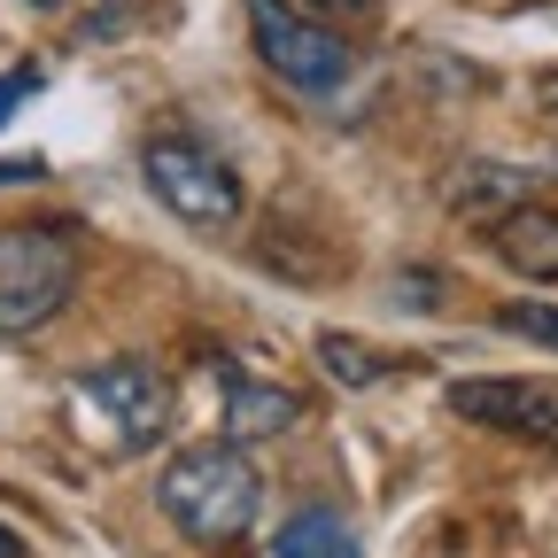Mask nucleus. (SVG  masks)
<instances>
[{"label":"nucleus","instance_id":"obj_12","mask_svg":"<svg viewBox=\"0 0 558 558\" xmlns=\"http://www.w3.org/2000/svg\"><path fill=\"white\" fill-rule=\"evenodd\" d=\"M497 326H505V333H520V341L558 349V303H505V311H497Z\"/></svg>","mask_w":558,"mask_h":558},{"label":"nucleus","instance_id":"obj_2","mask_svg":"<svg viewBox=\"0 0 558 558\" xmlns=\"http://www.w3.org/2000/svg\"><path fill=\"white\" fill-rule=\"evenodd\" d=\"M78 295V233L70 226H9L0 233V341H24Z\"/></svg>","mask_w":558,"mask_h":558},{"label":"nucleus","instance_id":"obj_5","mask_svg":"<svg viewBox=\"0 0 558 558\" xmlns=\"http://www.w3.org/2000/svg\"><path fill=\"white\" fill-rule=\"evenodd\" d=\"M248 32L271 78H288L295 94H333L349 78V39L318 16H303L295 0H248Z\"/></svg>","mask_w":558,"mask_h":558},{"label":"nucleus","instance_id":"obj_17","mask_svg":"<svg viewBox=\"0 0 558 558\" xmlns=\"http://www.w3.org/2000/svg\"><path fill=\"white\" fill-rule=\"evenodd\" d=\"M24 9H70V0H24Z\"/></svg>","mask_w":558,"mask_h":558},{"label":"nucleus","instance_id":"obj_8","mask_svg":"<svg viewBox=\"0 0 558 558\" xmlns=\"http://www.w3.org/2000/svg\"><path fill=\"white\" fill-rule=\"evenodd\" d=\"M303 418V396L279 388V380H256V373H226V442H271Z\"/></svg>","mask_w":558,"mask_h":558},{"label":"nucleus","instance_id":"obj_4","mask_svg":"<svg viewBox=\"0 0 558 558\" xmlns=\"http://www.w3.org/2000/svg\"><path fill=\"white\" fill-rule=\"evenodd\" d=\"M78 418L109 442V450H156L171 427V380L148 357H109L94 373H78Z\"/></svg>","mask_w":558,"mask_h":558},{"label":"nucleus","instance_id":"obj_11","mask_svg":"<svg viewBox=\"0 0 558 558\" xmlns=\"http://www.w3.org/2000/svg\"><path fill=\"white\" fill-rule=\"evenodd\" d=\"M318 357H326V373H333V380H349V388L380 380V357H373V349H357L349 333H318Z\"/></svg>","mask_w":558,"mask_h":558},{"label":"nucleus","instance_id":"obj_3","mask_svg":"<svg viewBox=\"0 0 558 558\" xmlns=\"http://www.w3.org/2000/svg\"><path fill=\"white\" fill-rule=\"evenodd\" d=\"M140 179L148 194L171 209V218L202 226V233H226L241 218V179L218 148H202L194 132H156L148 148H140Z\"/></svg>","mask_w":558,"mask_h":558},{"label":"nucleus","instance_id":"obj_10","mask_svg":"<svg viewBox=\"0 0 558 558\" xmlns=\"http://www.w3.org/2000/svg\"><path fill=\"white\" fill-rule=\"evenodd\" d=\"M271 558H365V550H357V535H349L333 512H295L288 527H279Z\"/></svg>","mask_w":558,"mask_h":558},{"label":"nucleus","instance_id":"obj_7","mask_svg":"<svg viewBox=\"0 0 558 558\" xmlns=\"http://www.w3.org/2000/svg\"><path fill=\"white\" fill-rule=\"evenodd\" d=\"M527 202H543V171H520V163H465L450 179V209L473 218L481 233L497 218H512V209H527Z\"/></svg>","mask_w":558,"mask_h":558},{"label":"nucleus","instance_id":"obj_15","mask_svg":"<svg viewBox=\"0 0 558 558\" xmlns=\"http://www.w3.org/2000/svg\"><path fill=\"white\" fill-rule=\"evenodd\" d=\"M16 179H47V163H0V186H16Z\"/></svg>","mask_w":558,"mask_h":558},{"label":"nucleus","instance_id":"obj_1","mask_svg":"<svg viewBox=\"0 0 558 558\" xmlns=\"http://www.w3.org/2000/svg\"><path fill=\"white\" fill-rule=\"evenodd\" d=\"M156 505L194 543H241L256 527V512H264V481H256V465L233 442H202V450H179L163 465Z\"/></svg>","mask_w":558,"mask_h":558},{"label":"nucleus","instance_id":"obj_9","mask_svg":"<svg viewBox=\"0 0 558 558\" xmlns=\"http://www.w3.org/2000/svg\"><path fill=\"white\" fill-rule=\"evenodd\" d=\"M488 248H497L512 271H527V279H558V209L550 202L512 209V218L488 226Z\"/></svg>","mask_w":558,"mask_h":558},{"label":"nucleus","instance_id":"obj_14","mask_svg":"<svg viewBox=\"0 0 558 558\" xmlns=\"http://www.w3.org/2000/svg\"><path fill=\"white\" fill-rule=\"evenodd\" d=\"M303 16H380V0H303Z\"/></svg>","mask_w":558,"mask_h":558},{"label":"nucleus","instance_id":"obj_13","mask_svg":"<svg viewBox=\"0 0 558 558\" xmlns=\"http://www.w3.org/2000/svg\"><path fill=\"white\" fill-rule=\"evenodd\" d=\"M32 86H39V70H32V62H24V70H9V78H0V124H9V117L24 109V94H32Z\"/></svg>","mask_w":558,"mask_h":558},{"label":"nucleus","instance_id":"obj_6","mask_svg":"<svg viewBox=\"0 0 558 558\" xmlns=\"http://www.w3.org/2000/svg\"><path fill=\"white\" fill-rule=\"evenodd\" d=\"M450 411L473 418V427H497V435H520V442L558 450V388H543V380L481 373V380H458L450 388Z\"/></svg>","mask_w":558,"mask_h":558},{"label":"nucleus","instance_id":"obj_16","mask_svg":"<svg viewBox=\"0 0 558 558\" xmlns=\"http://www.w3.org/2000/svg\"><path fill=\"white\" fill-rule=\"evenodd\" d=\"M0 558H32V550H24V535H16V527H0Z\"/></svg>","mask_w":558,"mask_h":558}]
</instances>
